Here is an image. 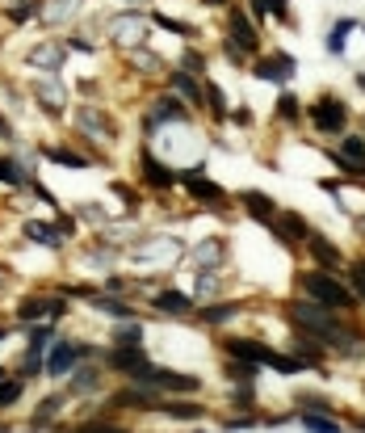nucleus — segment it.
<instances>
[{
    "label": "nucleus",
    "instance_id": "nucleus-1",
    "mask_svg": "<svg viewBox=\"0 0 365 433\" xmlns=\"http://www.w3.org/2000/svg\"><path fill=\"white\" fill-rule=\"evenodd\" d=\"M223 349L231 354V358H244V362H252V366H277L282 375H294L303 362L298 358H282V354H273L269 345H261V341H248V337H231V341H223Z\"/></svg>",
    "mask_w": 365,
    "mask_h": 433
},
{
    "label": "nucleus",
    "instance_id": "nucleus-2",
    "mask_svg": "<svg viewBox=\"0 0 365 433\" xmlns=\"http://www.w3.org/2000/svg\"><path fill=\"white\" fill-rule=\"evenodd\" d=\"M298 286H303L315 303H324V307H349V303H353V295H349L336 278H328L324 269H307V274L298 278Z\"/></svg>",
    "mask_w": 365,
    "mask_h": 433
},
{
    "label": "nucleus",
    "instance_id": "nucleus-3",
    "mask_svg": "<svg viewBox=\"0 0 365 433\" xmlns=\"http://www.w3.org/2000/svg\"><path fill=\"white\" fill-rule=\"evenodd\" d=\"M290 316H294V324H298L303 333H311V337H319V341H340V345H345V333H340V324H336V320H328V312L294 303V307H290Z\"/></svg>",
    "mask_w": 365,
    "mask_h": 433
},
{
    "label": "nucleus",
    "instance_id": "nucleus-4",
    "mask_svg": "<svg viewBox=\"0 0 365 433\" xmlns=\"http://www.w3.org/2000/svg\"><path fill=\"white\" fill-rule=\"evenodd\" d=\"M311 122H315V131H324V135L345 131V101H336V97H319V101L311 105Z\"/></svg>",
    "mask_w": 365,
    "mask_h": 433
},
{
    "label": "nucleus",
    "instance_id": "nucleus-5",
    "mask_svg": "<svg viewBox=\"0 0 365 433\" xmlns=\"http://www.w3.org/2000/svg\"><path fill=\"white\" fill-rule=\"evenodd\" d=\"M135 383H143V387H164V392H193V387H198V379H193V375H177V371H156V366L139 371V375H135Z\"/></svg>",
    "mask_w": 365,
    "mask_h": 433
},
{
    "label": "nucleus",
    "instance_id": "nucleus-6",
    "mask_svg": "<svg viewBox=\"0 0 365 433\" xmlns=\"http://www.w3.org/2000/svg\"><path fill=\"white\" fill-rule=\"evenodd\" d=\"M139 164H143V181H147L151 189H172V185H177V173H172V168H164L151 152H143V156H139Z\"/></svg>",
    "mask_w": 365,
    "mask_h": 433
},
{
    "label": "nucleus",
    "instance_id": "nucleus-7",
    "mask_svg": "<svg viewBox=\"0 0 365 433\" xmlns=\"http://www.w3.org/2000/svg\"><path fill=\"white\" fill-rule=\"evenodd\" d=\"M80 354H84L80 345H71V341H59V345L50 349V358H46V371H50L55 379H63V375H67V371L80 362Z\"/></svg>",
    "mask_w": 365,
    "mask_h": 433
},
{
    "label": "nucleus",
    "instance_id": "nucleus-8",
    "mask_svg": "<svg viewBox=\"0 0 365 433\" xmlns=\"http://www.w3.org/2000/svg\"><path fill=\"white\" fill-rule=\"evenodd\" d=\"M109 366H113V371H126V375H139V371H147L151 362H147V354H143L139 345H118V349L109 354Z\"/></svg>",
    "mask_w": 365,
    "mask_h": 433
},
{
    "label": "nucleus",
    "instance_id": "nucleus-9",
    "mask_svg": "<svg viewBox=\"0 0 365 433\" xmlns=\"http://www.w3.org/2000/svg\"><path fill=\"white\" fill-rule=\"evenodd\" d=\"M34 97H38V105H42L46 114H63V105H67V88H63V84H55V80L34 84Z\"/></svg>",
    "mask_w": 365,
    "mask_h": 433
},
{
    "label": "nucleus",
    "instance_id": "nucleus-10",
    "mask_svg": "<svg viewBox=\"0 0 365 433\" xmlns=\"http://www.w3.org/2000/svg\"><path fill=\"white\" fill-rule=\"evenodd\" d=\"M231 46H240V51H261V38H256L252 21H248L244 13H231Z\"/></svg>",
    "mask_w": 365,
    "mask_h": 433
},
{
    "label": "nucleus",
    "instance_id": "nucleus-11",
    "mask_svg": "<svg viewBox=\"0 0 365 433\" xmlns=\"http://www.w3.org/2000/svg\"><path fill=\"white\" fill-rule=\"evenodd\" d=\"M139 34H143V17H139V13H122V17L113 21V38H118L122 46H130V51H135Z\"/></svg>",
    "mask_w": 365,
    "mask_h": 433
},
{
    "label": "nucleus",
    "instance_id": "nucleus-12",
    "mask_svg": "<svg viewBox=\"0 0 365 433\" xmlns=\"http://www.w3.org/2000/svg\"><path fill=\"white\" fill-rule=\"evenodd\" d=\"M240 198H244V206H248V215H252L256 223H265V227L273 223V211H277L273 198H265V194H256V189H244Z\"/></svg>",
    "mask_w": 365,
    "mask_h": 433
},
{
    "label": "nucleus",
    "instance_id": "nucleus-13",
    "mask_svg": "<svg viewBox=\"0 0 365 433\" xmlns=\"http://www.w3.org/2000/svg\"><path fill=\"white\" fill-rule=\"evenodd\" d=\"M185 181H189L185 189H189V194H193L198 202H219V198H223V189H219V185H214L210 177H202V173H189Z\"/></svg>",
    "mask_w": 365,
    "mask_h": 433
},
{
    "label": "nucleus",
    "instance_id": "nucleus-14",
    "mask_svg": "<svg viewBox=\"0 0 365 433\" xmlns=\"http://www.w3.org/2000/svg\"><path fill=\"white\" fill-rule=\"evenodd\" d=\"M185 118V105L177 101V97H160L156 101V114L147 118V126H156V122H181Z\"/></svg>",
    "mask_w": 365,
    "mask_h": 433
},
{
    "label": "nucleus",
    "instance_id": "nucleus-15",
    "mask_svg": "<svg viewBox=\"0 0 365 433\" xmlns=\"http://www.w3.org/2000/svg\"><path fill=\"white\" fill-rule=\"evenodd\" d=\"M269 227H277V236H282L286 244H294V240H303V236H307V223H303V215H282V223L273 219Z\"/></svg>",
    "mask_w": 365,
    "mask_h": 433
},
{
    "label": "nucleus",
    "instance_id": "nucleus-16",
    "mask_svg": "<svg viewBox=\"0 0 365 433\" xmlns=\"http://www.w3.org/2000/svg\"><path fill=\"white\" fill-rule=\"evenodd\" d=\"M29 316H63V303L59 299H25L21 303V320H29Z\"/></svg>",
    "mask_w": 365,
    "mask_h": 433
},
{
    "label": "nucleus",
    "instance_id": "nucleus-17",
    "mask_svg": "<svg viewBox=\"0 0 365 433\" xmlns=\"http://www.w3.org/2000/svg\"><path fill=\"white\" fill-rule=\"evenodd\" d=\"M172 88H177L189 105H202V84H198L189 72H172Z\"/></svg>",
    "mask_w": 365,
    "mask_h": 433
},
{
    "label": "nucleus",
    "instance_id": "nucleus-18",
    "mask_svg": "<svg viewBox=\"0 0 365 433\" xmlns=\"http://www.w3.org/2000/svg\"><path fill=\"white\" fill-rule=\"evenodd\" d=\"M156 307L160 312H172V316H185L193 303H189V295H177V291H164V295H156Z\"/></svg>",
    "mask_w": 365,
    "mask_h": 433
},
{
    "label": "nucleus",
    "instance_id": "nucleus-19",
    "mask_svg": "<svg viewBox=\"0 0 365 433\" xmlns=\"http://www.w3.org/2000/svg\"><path fill=\"white\" fill-rule=\"evenodd\" d=\"M340 160H349V168H353V173H365V143H361V139H345Z\"/></svg>",
    "mask_w": 365,
    "mask_h": 433
},
{
    "label": "nucleus",
    "instance_id": "nucleus-20",
    "mask_svg": "<svg viewBox=\"0 0 365 433\" xmlns=\"http://www.w3.org/2000/svg\"><path fill=\"white\" fill-rule=\"evenodd\" d=\"M311 253H315V261H319V265H340V253H336L324 236H311Z\"/></svg>",
    "mask_w": 365,
    "mask_h": 433
},
{
    "label": "nucleus",
    "instance_id": "nucleus-21",
    "mask_svg": "<svg viewBox=\"0 0 365 433\" xmlns=\"http://www.w3.org/2000/svg\"><path fill=\"white\" fill-rule=\"evenodd\" d=\"M240 312V303H219V307H202V320L206 324H223V320H231Z\"/></svg>",
    "mask_w": 365,
    "mask_h": 433
},
{
    "label": "nucleus",
    "instance_id": "nucleus-22",
    "mask_svg": "<svg viewBox=\"0 0 365 433\" xmlns=\"http://www.w3.org/2000/svg\"><path fill=\"white\" fill-rule=\"evenodd\" d=\"M202 97L210 101V109H214V118H227V101H223V93H219V84H202Z\"/></svg>",
    "mask_w": 365,
    "mask_h": 433
},
{
    "label": "nucleus",
    "instance_id": "nucleus-23",
    "mask_svg": "<svg viewBox=\"0 0 365 433\" xmlns=\"http://www.w3.org/2000/svg\"><path fill=\"white\" fill-rule=\"evenodd\" d=\"M25 236H29V240H38V244H50V248L59 244V232H50V227H42V223H34V219L25 223Z\"/></svg>",
    "mask_w": 365,
    "mask_h": 433
},
{
    "label": "nucleus",
    "instance_id": "nucleus-24",
    "mask_svg": "<svg viewBox=\"0 0 365 433\" xmlns=\"http://www.w3.org/2000/svg\"><path fill=\"white\" fill-rule=\"evenodd\" d=\"M113 341H118V345H139V341H143V328H139V324H130V320H122V324H118V333H113Z\"/></svg>",
    "mask_w": 365,
    "mask_h": 433
},
{
    "label": "nucleus",
    "instance_id": "nucleus-25",
    "mask_svg": "<svg viewBox=\"0 0 365 433\" xmlns=\"http://www.w3.org/2000/svg\"><path fill=\"white\" fill-rule=\"evenodd\" d=\"M59 59H63V55H59L55 46H38V51L29 55V63H38V67H59Z\"/></svg>",
    "mask_w": 365,
    "mask_h": 433
},
{
    "label": "nucleus",
    "instance_id": "nucleus-26",
    "mask_svg": "<svg viewBox=\"0 0 365 433\" xmlns=\"http://www.w3.org/2000/svg\"><path fill=\"white\" fill-rule=\"evenodd\" d=\"M46 156H50L55 164H67V168H84V164H88L84 156H76V152H63V147H50Z\"/></svg>",
    "mask_w": 365,
    "mask_h": 433
},
{
    "label": "nucleus",
    "instance_id": "nucleus-27",
    "mask_svg": "<svg viewBox=\"0 0 365 433\" xmlns=\"http://www.w3.org/2000/svg\"><path fill=\"white\" fill-rule=\"evenodd\" d=\"M219 257H223V244H219V240H206V244L198 248V265H219Z\"/></svg>",
    "mask_w": 365,
    "mask_h": 433
},
{
    "label": "nucleus",
    "instance_id": "nucleus-28",
    "mask_svg": "<svg viewBox=\"0 0 365 433\" xmlns=\"http://www.w3.org/2000/svg\"><path fill=\"white\" fill-rule=\"evenodd\" d=\"M349 29H353V21H340V25L328 34V51H332V55H340V51H345V34H349Z\"/></svg>",
    "mask_w": 365,
    "mask_h": 433
},
{
    "label": "nucleus",
    "instance_id": "nucleus-29",
    "mask_svg": "<svg viewBox=\"0 0 365 433\" xmlns=\"http://www.w3.org/2000/svg\"><path fill=\"white\" fill-rule=\"evenodd\" d=\"M303 425H307L311 433H340V429H336V421H328V417H319V413L303 417Z\"/></svg>",
    "mask_w": 365,
    "mask_h": 433
},
{
    "label": "nucleus",
    "instance_id": "nucleus-30",
    "mask_svg": "<svg viewBox=\"0 0 365 433\" xmlns=\"http://www.w3.org/2000/svg\"><path fill=\"white\" fill-rule=\"evenodd\" d=\"M71 8H76V0H50L46 4V21H63Z\"/></svg>",
    "mask_w": 365,
    "mask_h": 433
},
{
    "label": "nucleus",
    "instance_id": "nucleus-31",
    "mask_svg": "<svg viewBox=\"0 0 365 433\" xmlns=\"http://www.w3.org/2000/svg\"><path fill=\"white\" fill-rule=\"evenodd\" d=\"M277 114H282V118H286V122H298V101H294V97H290V93H286V97H282V101H277Z\"/></svg>",
    "mask_w": 365,
    "mask_h": 433
},
{
    "label": "nucleus",
    "instance_id": "nucleus-32",
    "mask_svg": "<svg viewBox=\"0 0 365 433\" xmlns=\"http://www.w3.org/2000/svg\"><path fill=\"white\" fill-rule=\"evenodd\" d=\"M38 354H42V349H38V341H34V345L25 349V362H21V371H25V375H38V366H42V358H38Z\"/></svg>",
    "mask_w": 365,
    "mask_h": 433
},
{
    "label": "nucleus",
    "instance_id": "nucleus-33",
    "mask_svg": "<svg viewBox=\"0 0 365 433\" xmlns=\"http://www.w3.org/2000/svg\"><path fill=\"white\" fill-rule=\"evenodd\" d=\"M164 413L168 417H202V408H193V404H164Z\"/></svg>",
    "mask_w": 365,
    "mask_h": 433
},
{
    "label": "nucleus",
    "instance_id": "nucleus-34",
    "mask_svg": "<svg viewBox=\"0 0 365 433\" xmlns=\"http://www.w3.org/2000/svg\"><path fill=\"white\" fill-rule=\"evenodd\" d=\"M13 400H21V383H0V408Z\"/></svg>",
    "mask_w": 365,
    "mask_h": 433
},
{
    "label": "nucleus",
    "instance_id": "nucleus-35",
    "mask_svg": "<svg viewBox=\"0 0 365 433\" xmlns=\"http://www.w3.org/2000/svg\"><path fill=\"white\" fill-rule=\"evenodd\" d=\"M8 13H13V21H29V17L38 13V4H34V0H29V4H13Z\"/></svg>",
    "mask_w": 365,
    "mask_h": 433
},
{
    "label": "nucleus",
    "instance_id": "nucleus-36",
    "mask_svg": "<svg viewBox=\"0 0 365 433\" xmlns=\"http://www.w3.org/2000/svg\"><path fill=\"white\" fill-rule=\"evenodd\" d=\"M97 307H101V312H113V316H130L126 303H113V299H101V295H97Z\"/></svg>",
    "mask_w": 365,
    "mask_h": 433
},
{
    "label": "nucleus",
    "instance_id": "nucleus-37",
    "mask_svg": "<svg viewBox=\"0 0 365 433\" xmlns=\"http://www.w3.org/2000/svg\"><path fill=\"white\" fill-rule=\"evenodd\" d=\"M353 286H357V295L365 299V261H357V265H353Z\"/></svg>",
    "mask_w": 365,
    "mask_h": 433
},
{
    "label": "nucleus",
    "instance_id": "nucleus-38",
    "mask_svg": "<svg viewBox=\"0 0 365 433\" xmlns=\"http://www.w3.org/2000/svg\"><path fill=\"white\" fill-rule=\"evenodd\" d=\"M0 181H4V185H13V181H17V173H13V164H8L4 156H0Z\"/></svg>",
    "mask_w": 365,
    "mask_h": 433
},
{
    "label": "nucleus",
    "instance_id": "nucleus-39",
    "mask_svg": "<svg viewBox=\"0 0 365 433\" xmlns=\"http://www.w3.org/2000/svg\"><path fill=\"white\" fill-rule=\"evenodd\" d=\"M185 67H189V72H202V67H206V59H202V55H185Z\"/></svg>",
    "mask_w": 365,
    "mask_h": 433
},
{
    "label": "nucleus",
    "instance_id": "nucleus-40",
    "mask_svg": "<svg viewBox=\"0 0 365 433\" xmlns=\"http://www.w3.org/2000/svg\"><path fill=\"white\" fill-rule=\"evenodd\" d=\"M248 425H252V417H231L227 421V429H248Z\"/></svg>",
    "mask_w": 365,
    "mask_h": 433
},
{
    "label": "nucleus",
    "instance_id": "nucleus-41",
    "mask_svg": "<svg viewBox=\"0 0 365 433\" xmlns=\"http://www.w3.org/2000/svg\"><path fill=\"white\" fill-rule=\"evenodd\" d=\"M265 4H269V8H273L277 17H286V4H290V0H265ZM286 21H290V17H286Z\"/></svg>",
    "mask_w": 365,
    "mask_h": 433
},
{
    "label": "nucleus",
    "instance_id": "nucleus-42",
    "mask_svg": "<svg viewBox=\"0 0 365 433\" xmlns=\"http://www.w3.org/2000/svg\"><path fill=\"white\" fill-rule=\"evenodd\" d=\"M252 13H256V17H265V13H269V4H265V0H252Z\"/></svg>",
    "mask_w": 365,
    "mask_h": 433
},
{
    "label": "nucleus",
    "instance_id": "nucleus-43",
    "mask_svg": "<svg viewBox=\"0 0 365 433\" xmlns=\"http://www.w3.org/2000/svg\"><path fill=\"white\" fill-rule=\"evenodd\" d=\"M101 425H105V421H101ZM101 425H88V429H76V433H97Z\"/></svg>",
    "mask_w": 365,
    "mask_h": 433
},
{
    "label": "nucleus",
    "instance_id": "nucleus-44",
    "mask_svg": "<svg viewBox=\"0 0 365 433\" xmlns=\"http://www.w3.org/2000/svg\"><path fill=\"white\" fill-rule=\"evenodd\" d=\"M97 433H126V429H109V425H101V429H97Z\"/></svg>",
    "mask_w": 365,
    "mask_h": 433
},
{
    "label": "nucleus",
    "instance_id": "nucleus-45",
    "mask_svg": "<svg viewBox=\"0 0 365 433\" xmlns=\"http://www.w3.org/2000/svg\"><path fill=\"white\" fill-rule=\"evenodd\" d=\"M357 84H361V88H365V72H361V76H357Z\"/></svg>",
    "mask_w": 365,
    "mask_h": 433
},
{
    "label": "nucleus",
    "instance_id": "nucleus-46",
    "mask_svg": "<svg viewBox=\"0 0 365 433\" xmlns=\"http://www.w3.org/2000/svg\"><path fill=\"white\" fill-rule=\"evenodd\" d=\"M206 4H227V0H206Z\"/></svg>",
    "mask_w": 365,
    "mask_h": 433
},
{
    "label": "nucleus",
    "instance_id": "nucleus-47",
    "mask_svg": "<svg viewBox=\"0 0 365 433\" xmlns=\"http://www.w3.org/2000/svg\"><path fill=\"white\" fill-rule=\"evenodd\" d=\"M135 4H143V0H135Z\"/></svg>",
    "mask_w": 365,
    "mask_h": 433
},
{
    "label": "nucleus",
    "instance_id": "nucleus-48",
    "mask_svg": "<svg viewBox=\"0 0 365 433\" xmlns=\"http://www.w3.org/2000/svg\"><path fill=\"white\" fill-rule=\"evenodd\" d=\"M0 433H4V429H0Z\"/></svg>",
    "mask_w": 365,
    "mask_h": 433
}]
</instances>
